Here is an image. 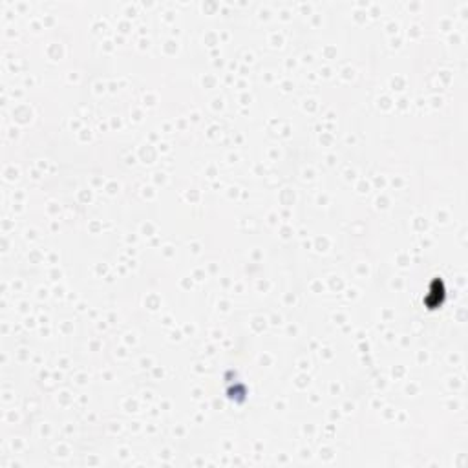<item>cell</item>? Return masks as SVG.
<instances>
[{"label": "cell", "instance_id": "obj_1", "mask_svg": "<svg viewBox=\"0 0 468 468\" xmlns=\"http://www.w3.org/2000/svg\"><path fill=\"white\" fill-rule=\"evenodd\" d=\"M443 294H444L443 283H439V289H437V283H433L432 291H430V294H428V298H426V304L432 307V309L439 307L441 304H443Z\"/></svg>", "mask_w": 468, "mask_h": 468}]
</instances>
